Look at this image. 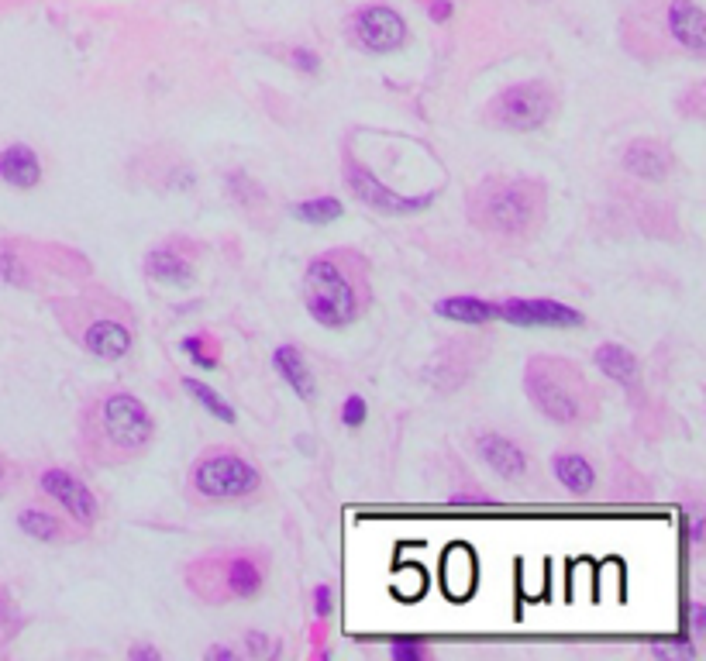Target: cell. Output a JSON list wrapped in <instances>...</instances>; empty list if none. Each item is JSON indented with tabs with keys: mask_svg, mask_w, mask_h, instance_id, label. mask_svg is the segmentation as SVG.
Segmentation results:
<instances>
[{
	"mask_svg": "<svg viewBox=\"0 0 706 661\" xmlns=\"http://www.w3.org/2000/svg\"><path fill=\"white\" fill-rule=\"evenodd\" d=\"M421 651H414V648H397V658H417Z\"/></svg>",
	"mask_w": 706,
	"mask_h": 661,
	"instance_id": "30",
	"label": "cell"
},
{
	"mask_svg": "<svg viewBox=\"0 0 706 661\" xmlns=\"http://www.w3.org/2000/svg\"><path fill=\"white\" fill-rule=\"evenodd\" d=\"M18 524H21V531L31 534V538H38V541H59L62 538V524L52 513H42V510H25L18 517Z\"/></svg>",
	"mask_w": 706,
	"mask_h": 661,
	"instance_id": "22",
	"label": "cell"
},
{
	"mask_svg": "<svg viewBox=\"0 0 706 661\" xmlns=\"http://www.w3.org/2000/svg\"><path fill=\"white\" fill-rule=\"evenodd\" d=\"M4 486H7V469H4V462H0V493H4Z\"/></svg>",
	"mask_w": 706,
	"mask_h": 661,
	"instance_id": "31",
	"label": "cell"
},
{
	"mask_svg": "<svg viewBox=\"0 0 706 661\" xmlns=\"http://www.w3.org/2000/svg\"><path fill=\"white\" fill-rule=\"evenodd\" d=\"M293 62H297V66H304L307 73H314V69L321 66V62H317V59L310 56V52H304V49H300V52H293Z\"/></svg>",
	"mask_w": 706,
	"mask_h": 661,
	"instance_id": "27",
	"label": "cell"
},
{
	"mask_svg": "<svg viewBox=\"0 0 706 661\" xmlns=\"http://www.w3.org/2000/svg\"><path fill=\"white\" fill-rule=\"evenodd\" d=\"M341 417H345V424H362L366 421V400H359V396H348L345 407H341Z\"/></svg>",
	"mask_w": 706,
	"mask_h": 661,
	"instance_id": "26",
	"label": "cell"
},
{
	"mask_svg": "<svg viewBox=\"0 0 706 661\" xmlns=\"http://www.w3.org/2000/svg\"><path fill=\"white\" fill-rule=\"evenodd\" d=\"M83 345L90 348L97 359H121L131 348V334L121 321H93L87 331H83Z\"/></svg>",
	"mask_w": 706,
	"mask_h": 661,
	"instance_id": "12",
	"label": "cell"
},
{
	"mask_svg": "<svg viewBox=\"0 0 706 661\" xmlns=\"http://www.w3.org/2000/svg\"><path fill=\"white\" fill-rule=\"evenodd\" d=\"M145 269H149V276L159 279V283H186V279H190V262H183L180 255H173L169 248H155L149 259H145Z\"/></svg>",
	"mask_w": 706,
	"mask_h": 661,
	"instance_id": "20",
	"label": "cell"
},
{
	"mask_svg": "<svg viewBox=\"0 0 706 661\" xmlns=\"http://www.w3.org/2000/svg\"><path fill=\"white\" fill-rule=\"evenodd\" d=\"M183 386H186V393L193 396V400L200 403L204 410H211V414L217 417V421H224V424H235V410L228 407V403L217 396L211 386H204V383H197V379H183Z\"/></svg>",
	"mask_w": 706,
	"mask_h": 661,
	"instance_id": "23",
	"label": "cell"
},
{
	"mask_svg": "<svg viewBox=\"0 0 706 661\" xmlns=\"http://www.w3.org/2000/svg\"><path fill=\"white\" fill-rule=\"evenodd\" d=\"M228 596H255L262 586V575L248 558H238V562H228Z\"/></svg>",
	"mask_w": 706,
	"mask_h": 661,
	"instance_id": "21",
	"label": "cell"
},
{
	"mask_svg": "<svg viewBox=\"0 0 706 661\" xmlns=\"http://www.w3.org/2000/svg\"><path fill=\"white\" fill-rule=\"evenodd\" d=\"M355 28H359L362 45L372 52H393L400 49L403 38H407V25H403V18L397 11H390V7H366V11L359 14V21H355Z\"/></svg>",
	"mask_w": 706,
	"mask_h": 661,
	"instance_id": "10",
	"label": "cell"
},
{
	"mask_svg": "<svg viewBox=\"0 0 706 661\" xmlns=\"http://www.w3.org/2000/svg\"><path fill=\"white\" fill-rule=\"evenodd\" d=\"M434 310H438L441 317H448V321H462V324H486L496 317V307H490L486 300H476V297L441 300Z\"/></svg>",
	"mask_w": 706,
	"mask_h": 661,
	"instance_id": "18",
	"label": "cell"
},
{
	"mask_svg": "<svg viewBox=\"0 0 706 661\" xmlns=\"http://www.w3.org/2000/svg\"><path fill=\"white\" fill-rule=\"evenodd\" d=\"M479 455H483L486 465L500 472L503 479H521L524 469H527L524 451L517 448L514 441L500 438V434H486V438L479 441Z\"/></svg>",
	"mask_w": 706,
	"mask_h": 661,
	"instance_id": "14",
	"label": "cell"
},
{
	"mask_svg": "<svg viewBox=\"0 0 706 661\" xmlns=\"http://www.w3.org/2000/svg\"><path fill=\"white\" fill-rule=\"evenodd\" d=\"M314 600H317V613H328V610H331V589L321 586V589L314 593Z\"/></svg>",
	"mask_w": 706,
	"mask_h": 661,
	"instance_id": "28",
	"label": "cell"
},
{
	"mask_svg": "<svg viewBox=\"0 0 706 661\" xmlns=\"http://www.w3.org/2000/svg\"><path fill=\"white\" fill-rule=\"evenodd\" d=\"M345 180L355 186V193H359L366 204L372 207H379V211H386V214H417V211H424V207L431 204V193H424V197H403V193H393V190H386L383 183H376L372 176L366 173L362 166H355V162H348V169H345Z\"/></svg>",
	"mask_w": 706,
	"mask_h": 661,
	"instance_id": "8",
	"label": "cell"
},
{
	"mask_svg": "<svg viewBox=\"0 0 706 661\" xmlns=\"http://www.w3.org/2000/svg\"><path fill=\"white\" fill-rule=\"evenodd\" d=\"M276 369H279V376L286 379V383L293 386V390H297L300 396H314V379H310V372H307V365H304V359H300V352L297 348H279L276 352Z\"/></svg>",
	"mask_w": 706,
	"mask_h": 661,
	"instance_id": "19",
	"label": "cell"
},
{
	"mask_svg": "<svg viewBox=\"0 0 706 661\" xmlns=\"http://www.w3.org/2000/svg\"><path fill=\"white\" fill-rule=\"evenodd\" d=\"M496 317L517 324V328H579L583 314L555 300H507L496 307Z\"/></svg>",
	"mask_w": 706,
	"mask_h": 661,
	"instance_id": "7",
	"label": "cell"
},
{
	"mask_svg": "<svg viewBox=\"0 0 706 661\" xmlns=\"http://www.w3.org/2000/svg\"><path fill=\"white\" fill-rule=\"evenodd\" d=\"M596 365L607 372L614 383H624V386H634L638 383V362L634 355L627 352L624 345H603L596 348Z\"/></svg>",
	"mask_w": 706,
	"mask_h": 661,
	"instance_id": "16",
	"label": "cell"
},
{
	"mask_svg": "<svg viewBox=\"0 0 706 661\" xmlns=\"http://www.w3.org/2000/svg\"><path fill=\"white\" fill-rule=\"evenodd\" d=\"M42 489L69 510V517H73L76 524L90 527L93 520H97V496H93L76 476H69V472L62 469L42 472Z\"/></svg>",
	"mask_w": 706,
	"mask_h": 661,
	"instance_id": "9",
	"label": "cell"
},
{
	"mask_svg": "<svg viewBox=\"0 0 706 661\" xmlns=\"http://www.w3.org/2000/svg\"><path fill=\"white\" fill-rule=\"evenodd\" d=\"M193 486L204 496H211V500L228 503V500H242V496L255 493V489H259V472H255L245 458L221 451V455H211L197 465Z\"/></svg>",
	"mask_w": 706,
	"mask_h": 661,
	"instance_id": "6",
	"label": "cell"
},
{
	"mask_svg": "<svg viewBox=\"0 0 706 661\" xmlns=\"http://www.w3.org/2000/svg\"><path fill=\"white\" fill-rule=\"evenodd\" d=\"M555 476L562 479V486L569 489V493H579V496H586L589 489H593V482H596L593 465H589L583 455H558L555 458Z\"/></svg>",
	"mask_w": 706,
	"mask_h": 661,
	"instance_id": "17",
	"label": "cell"
},
{
	"mask_svg": "<svg viewBox=\"0 0 706 661\" xmlns=\"http://www.w3.org/2000/svg\"><path fill=\"white\" fill-rule=\"evenodd\" d=\"M624 166L631 169V173L645 176V180H662L665 166H669V155H665V149L658 142L641 138V142H634L631 149L624 152Z\"/></svg>",
	"mask_w": 706,
	"mask_h": 661,
	"instance_id": "15",
	"label": "cell"
},
{
	"mask_svg": "<svg viewBox=\"0 0 706 661\" xmlns=\"http://www.w3.org/2000/svg\"><path fill=\"white\" fill-rule=\"evenodd\" d=\"M524 386L531 403L555 424H583L596 414V393L583 369L558 355H534L524 369Z\"/></svg>",
	"mask_w": 706,
	"mask_h": 661,
	"instance_id": "1",
	"label": "cell"
},
{
	"mask_svg": "<svg viewBox=\"0 0 706 661\" xmlns=\"http://www.w3.org/2000/svg\"><path fill=\"white\" fill-rule=\"evenodd\" d=\"M0 180L14 190H31L42 180V166H38V155L28 145H7L0 152Z\"/></svg>",
	"mask_w": 706,
	"mask_h": 661,
	"instance_id": "11",
	"label": "cell"
},
{
	"mask_svg": "<svg viewBox=\"0 0 706 661\" xmlns=\"http://www.w3.org/2000/svg\"><path fill=\"white\" fill-rule=\"evenodd\" d=\"M293 214L307 224H331L341 217V204L335 197H317V200H304V204L293 207Z\"/></svg>",
	"mask_w": 706,
	"mask_h": 661,
	"instance_id": "24",
	"label": "cell"
},
{
	"mask_svg": "<svg viewBox=\"0 0 706 661\" xmlns=\"http://www.w3.org/2000/svg\"><path fill=\"white\" fill-rule=\"evenodd\" d=\"M669 28L689 52L706 49V18L693 0H676V4L669 7Z\"/></svg>",
	"mask_w": 706,
	"mask_h": 661,
	"instance_id": "13",
	"label": "cell"
},
{
	"mask_svg": "<svg viewBox=\"0 0 706 661\" xmlns=\"http://www.w3.org/2000/svg\"><path fill=\"white\" fill-rule=\"evenodd\" d=\"M304 300L317 324H324V328H348L359 317L366 293H362V286H355V279L341 269L338 259H317L307 269Z\"/></svg>",
	"mask_w": 706,
	"mask_h": 661,
	"instance_id": "4",
	"label": "cell"
},
{
	"mask_svg": "<svg viewBox=\"0 0 706 661\" xmlns=\"http://www.w3.org/2000/svg\"><path fill=\"white\" fill-rule=\"evenodd\" d=\"M555 111V97L545 83H517V87L503 90L490 104V118L500 128L510 131H534L541 128Z\"/></svg>",
	"mask_w": 706,
	"mask_h": 661,
	"instance_id": "5",
	"label": "cell"
},
{
	"mask_svg": "<svg viewBox=\"0 0 706 661\" xmlns=\"http://www.w3.org/2000/svg\"><path fill=\"white\" fill-rule=\"evenodd\" d=\"M183 352L186 355H193V362L200 365V369H214V355L207 352V338H186L183 341Z\"/></svg>",
	"mask_w": 706,
	"mask_h": 661,
	"instance_id": "25",
	"label": "cell"
},
{
	"mask_svg": "<svg viewBox=\"0 0 706 661\" xmlns=\"http://www.w3.org/2000/svg\"><path fill=\"white\" fill-rule=\"evenodd\" d=\"M448 14H452V4H448V0H434V4H431V18L434 21H445Z\"/></svg>",
	"mask_w": 706,
	"mask_h": 661,
	"instance_id": "29",
	"label": "cell"
},
{
	"mask_svg": "<svg viewBox=\"0 0 706 661\" xmlns=\"http://www.w3.org/2000/svg\"><path fill=\"white\" fill-rule=\"evenodd\" d=\"M152 431L155 424L149 410L131 393H114L107 400H100L97 414H90L87 421V441L107 462L138 455L152 441Z\"/></svg>",
	"mask_w": 706,
	"mask_h": 661,
	"instance_id": "3",
	"label": "cell"
},
{
	"mask_svg": "<svg viewBox=\"0 0 706 661\" xmlns=\"http://www.w3.org/2000/svg\"><path fill=\"white\" fill-rule=\"evenodd\" d=\"M469 211L479 228L521 238L527 231L538 228L541 217H545V190L531 180L493 176V180L476 186Z\"/></svg>",
	"mask_w": 706,
	"mask_h": 661,
	"instance_id": "2",
	"label": "cell"
}]
</instances>
